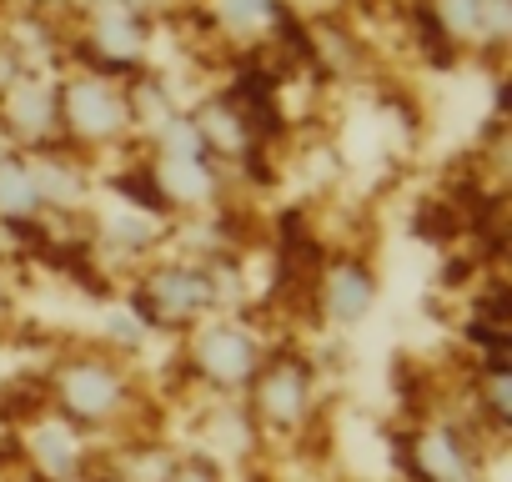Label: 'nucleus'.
I'll use <instances>...</instances> for the list:
<instances>
[{"instance_id":"nucleus-1","label":"nucleus","mask_w":512,"mask_h":482,"mask_svg":"<svg viewBox=\"0 0 512 482\" xmlns=\"http://www.w3.org/2000/svg\"><path fill=\"white\" fill-rule=\"evenodd\" d=\"M56 126L76 141H111L131 126L126 91L101 76H76L56 91Z\"/></svg>"},{"instance_id":"nucleus-2","label":"nucleus","mask_w":512,"mask_h":482,"mask_svg":"<svg viewBox=\"0 0 512 482\" xmlns=\"http://www.w3.org/2000/svg\"><path fill=\"white\" fill-rule=\"evenodd\" d=\"M211 307H216V277L206 267H156L136 292V317L156 327L196 322Z\"/></svg>"},{"instance_id":"nucleus-3","label":"nucleus","mask_w":512,"mask_h":482,"mask_svg":"<svg viewBox=\"0 0 512 482\" xmlns=\"http://www.w3.org/2000/svg\"><path fill=\"white\" fill-rule=\"evenodd\" d=\"M251 407L262 417V427H277V432L302 427L312 412V367L292 352L262 362V372L251 377Z\"/></svg>"},{"instance_id":"nucleus-4","label":"nucleus","mask_w":512,"mask_h":482,"mask_svg":"<svg viewBox=\"0 0 512 482\" xmlns=\"http://www.w3.org/2000/svg\"><path fill=\"white\" fill-rule=\"evenodd\" d=\"M191 367H196L211 387H221V392L251 387V377L262 372V347H256V337H251L246 327L211 322V327H201L196 342H191Z\"/></svg>"},{"instance_id":"nucleus-5","label":"nucleus","mask_w":512,"mask_h":482,"mask_svg":"<svg viewBox=\"0 0 512 482\" xmlns=\"http://www.w3.org/2000/svg\"><path fill=\"white\" fill-rule=\"evenodd\" d=\"M126 377L111 362H66L56 377V402L66 422H106L126 407Z\"/></svg>"},{"instance_id":"nucleus-6","label":"nucleus","mask_w":512,"mask_h":482,"mask_svg":"<svg viewBox=\"0 0 512 482\" xmlns=\"http://www.w3.org/2000/svg\"><path fill=\"white\" fill-rule=\"evenodd\" d=\"M412 472L422 482H472L477 477V462H472V447H467V437L457 427L427 422L412 437Z\"/></svg>"},{"instance_id":"nucleus-7","label":"nucleus","mask_w":512,"mask_h":482,"mask_svg":"<svg viewBox=\"0 0 512 482\" xmlns=\"http://www.w3.org/2000/svg\"><path fill=\"white\" fill-rule=\"evenodd\" d=\"M86 46H96V61H101L106 71L136 66L141 51H146L141 11L121 6V0H101V11H96V21H91V41H86Z\"/></svg>"},{"instance_id":"nucleus-8","label":"nucleus","mask_w":512,"mask_h":482,"mask_svg":"<svg viewBox=\"0 0 512 482\" xmlns=\"http://www.w3.org/2000/svg\"><path fill=\"white\" fill-rule=\"evenodd\" d=\"M372 307H377V277H372V267H367V262H352V257L332 262L327 277H322V312H327L332 322L352 327V322H362Z\"/></svg>"},{"instance_id":"nucleus-9","label":"nucleus","mask_w":512,"mask_h":482,"mask_svg":"<svg viewBox=\"0 0 512 482\" xmlns=\"http://www.w3.org/2000/svg\"><path fill=\"white\" fill-rule=\"evenodd\" d=\"M0 121H6L21 141H46L56 131V86L36 76H16L0 96Z\"/></svg>"},{"instance_id":"nucleus-10","label":"nucleus","mask_w":512,"mask_h":482,"mask_svg":"<svg viewBox=\"0 0 512 482\" xmlns=\"http://www.w3.org/2000/svg\"><path fill=\"white\" fill-rule=\"evenodd\" d=\"M26 452H31V462H36V472L46 477V482H71V477H81V467H86V447H81V432H76V422H36L31 432H26Z\"/></svg>"},{"instance_id":"nucleus-11","label":"nucleus","mask_w":512,"mask_h":482,"mask_svg":"<svg viewBox=\"0 0 512 482\" xmlns=\"http://www.w3.org/2000/svg\"><path fill=\"white\" fill-rule=\"evenodd\" d=\"M191 121H196V131H201L206 156H211V151H221V156H246V151H251V126H246V116H241L231 101H206Z\"/></svg>"},{"instance_id":"nucleus-12","label":"nucleus","mask_w":512,"mask_h":482,"mask_svg":"<svg viewBox=\"0 0 512 482\" xmlns=\"http://www.w3.org/2000/svg\"><path fill=\"white\" fill-rule=\"evenodd\" d=\"M151 176H156L166 206H176V201H191V206H196V201H211V191H216L211 156H206V161H171V156H156Z\"/></svg>"},{"instance_id":"nucleus-13","label":"nucleus","mask_w":512,"mask_h":482,"mask_svg":"<svg viewBox=\"0 0 512 482\" xmlns=\"http://www.w3.org/2000/svg\"><path fill=\"white\" fill-rule=\"evenodd\" d=\"M41 211V186L26 156H0V216L6 221H26Z\"/></svg>"},{"instance_id":"nucleus-14","label":"nucleus","mask_w":512,"mask_h":482,"mask_svg":"<svg viewBox=\"0 0 512 482\" xmlns=\"http://www.w3.org/2000/svg\"><path fill=\"white\" fill-rule=\"evenodd\" d=\"M31 171L41 186V206H81L86 201V176L66 156H36Z\"/></svg>"},{"instance_id":"nucleus-15","label":"nucleus","mask_w":512,"mask_h":482,"mask_svg":"<svg viewBox=\"0 0 512 482\" xmlns=\"http://www.w3.org/2000/svg\"><path fill=\"white\" fill-rule=\"evenodd\" d=\"M216 21L236 36H251L277 21V0H216Z\"/></svg>"},{"instance_id":"nucleus-16","label":"nucleus","mask_w":512,"mask_h":482,"mask_svg":"<svg viewBox=\"0 0 512 482\" xmlns=\"http://www.w3.org/2000/svg\"><path fill=\"white\" fill-rule=\"evenodd\" d=\"M161 482H221L211 462H171V472Z\"/></svg>"},{"instance_id":"nucleus-17","label":"nucleus","mask_w":512,"mask_h":482,"mask_svg":"<svg viewBox=\"0 0 512 482\" xmlns=\"http://www.w3.org/2000/svg\"><path fill=\"white\" fill-rule=\"evenodd\" d=\"M96 482H131V477H121V472H116V477H96Z\"/></svg>"},{"instance_id":"nucleus-18","label":"nucleus","mask_w":512,"mask_h":482,"mask_svg":"<svg viewBox=\"0 0 512 482\" xmlns=\"http://www.w3.org/2000/svg\"><path fill=\"white\" fill-rule=\"evenodd\" d=\"M0 447H6V422H0Z\"/></svg>"}]
</instances>
